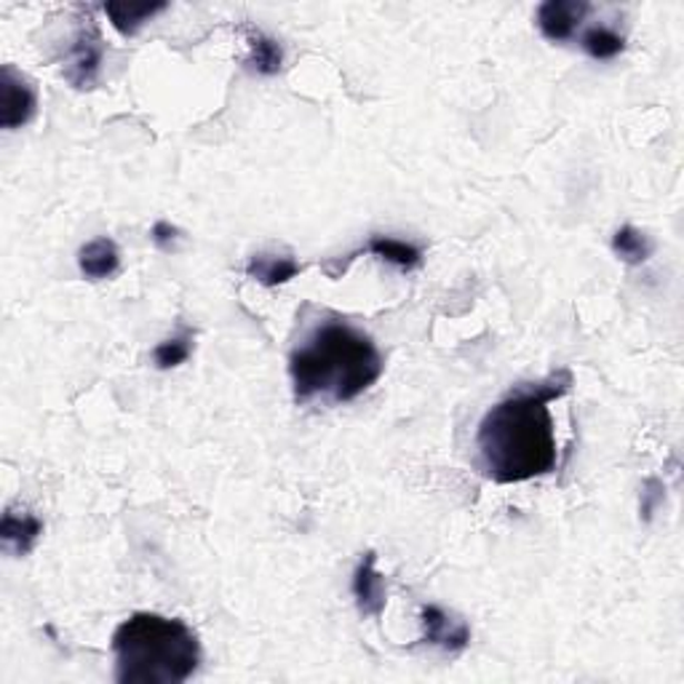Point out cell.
I'll return each mask as SVG.
<instances>
[{"mask_svg":"<svg viewBox=\"0 0 684 684\" xmlns=\"http://www.w3.org/2000/svg\"><path fill=\"white\" fill-rule=\"evenodd\" d=\"M78 270H81V276L89 278V281L112 278L121 270V251H118V244L108 236H99L95 241L83 244V247L78 249Z\"/></svg>","mask_w":684,"mask_h":684,"instance_id":"cell-10","label":"cell"},{"mask_svg":"<svg viewBox=\"0 0 684 684\" xmlns=\"http://www.w3.org/2000/svg\"><path fill=\"white\" fill-rule=\"evenodd\" d=\"M38 91L14 65L0 70V126L9 131L22 129L36 118Z\"/></svg>","mask_w":684,"mask_h":684,"instance_id":"cell-5","label":"cell"},{"mask_svg":"<svg viewBox=\"0 0 684 684\" xmlns=\"http://www.w3.org/2000/svg\"><path fill=\"white\" fill-rule=\"evenodd\" d=\"M591 11L586 0H546L537 9V30L551 43L569 41Z\"/></svg>","mask_w":684,"mask_h":684,"instance_id":"cell-7","label":"cell"},{"mask_svg":"<svg viewBox=\"0 0 684 684\" xmlns=\"http://www.w3.org/2000/svg\"><path fill=\"white\" fill-rule=\"evenodd\" d=\"M102 57H105L102 36H99L95 17L86 14L83 24L78 28L68 51V68H65L68 83L76 86V89H95L99 70H102Z\"/></svg>","mask_w":684,"mask_h":684,"instance_id":"cell-4","label":"cell"},{"mask_svg":"<svg viewBox=\"0 0 684 684\" xmlns=\"http://www.w3.org/2000/svg\"><path fill=\"white\" fill-rule=\"evenodd\" d=\"M573 385V371L556 369L546 380L510 388L482 417L476 449L484 476L497 484H522L556 468V434L548 404Z\"/></svg>","mask_w":684,"mask_h":684,"instance_id":"cell-1","label":"cell"},{"mask_svg":"<svg viewBox=\"0 0 684 684\" xmlns=\"http://www.w3.org/2000/svg\"><path fill=\"white\" fill-rule=\"evenodd\" d=\"M43 535V522L24 508H6L0 519V543L9 556H28Z\"/></svg>","mask_w":684,"mask_h":684,"instance_id":"cell-9","label":"cell"},{"mask_svg":"<svg viewBox=\"0 0 684 684\" xmlns=\"http://www.w3.org/2000/svg\"><path fill=\"white\" fill-rule=\"evenodd\" d=\"M420 626L423 642L430 647L444 650V653L457 655L470 644V628L466 621L455 617L447 609L436 607V604H425L420 609Z\"/></svg>","mask_w":684,"mask_h":684,"instance_id":"cell-6","label":"cell"},{"mask_svg":"<svg viewBox=\"0 0 684 684\" xmlns=\"http://www.w3.org/2000/svg\"><path fill=\"white\" fill-rule=\"evenodd\" d=\"M300 270L303 265L291 255H255L247 265V276L268 289L289 284L291 278L300 276Z\"/></svg>","mask_w":684,"mask_h":684,"instance_id":"cell-12","label":"cell"},{"mask_svg":"<svg viewBox=\"0 0 684 684\" xmlns=\"http://www.w3.org/2000/svg\"><path fill=\"white\" fill-rule=\"evenodd\" d=\"M150 238L161 251H175L179 247V241H182V230H179L177 225H171L169 219H158V222L152 225Z\"/></svg>","mask_w":684,"mask_h":684,"instance_id":"cell-18","label":"cell"},{"mask_svg":"<svg viewBox=\"0 0 684 684\" xmlns=\"http://www.w3.org/2000/svg\"><path fill=\"white\" fill-rule=\"evenodd\" d=\"M581 46L591 59H615L626 49V38L609 28H588L581 36Z\"/></svg>","mask_w":684,"mask_h":684,"instance_id":"cell-17","label":"cell"},{"mask_svg":"<svg viewBox=\"0 0 684 684\" xmlns=\"http://www.w3.org/2000/svg\"><path fill=\"white\" fill-rule=\"evenodd\" d=\"M375 255L380 257V260L396 265L398 270H404V274H409V270L420 268L423 265V249L415 247V244L409 241H398V238H388V236H371L369 244L361 251H354V255L348 257L350 260H356L358 255Z\"/></svg>","mask_w":684,"mask_h":684,"instance_id":"cell-11","label":"cell"},{"mask_svg":"<svg viewBox=\"0 0 684 684\" xmlns=\"http://www.w3.org/2000/svg\"><path fill=\"white\" fill-rule=\"evenodd\" d=\"M663 503V484L661 479H647L644 482V493H642V514L644 522L653 519V514L657 510V506Z\"/></svg>","mask_w":684,"mask_h":684,"instance_id":"cell-19","label":"cell"},{"mask_svg":"<svg viewBox=\"0 0 684 684\" xmlns=\"http://www.w3.org/2000/svg\"><path fill=\"white\" fill-rule=\"evenodd\" d=\"M166 9H169L166 3H105V14L110 17L112 28L126 38L137 36L152 17Z\"/></svg>","mask_w":684,"mask_h":684,"instance_id":"cell-13","label":"cell"},{"mask_svg":"<svg viewBox=\"0 0 684 684\" xmlns=\"http://www.w3.org/2000/svg\"><path fill=\"white\" fill-rule=\"evenodd\" d=\"M192 340H196V331L190 327H179L177 335H171L169 340L156 345V350H152V364H156L161 371L182 367L192 354Z\"/></svg>","mask_w":684,"mask_h":684,"instance_id":"cell-15","label":"cell"},{"mask_svg":"<svg viewBox=\"0 0 684 684\" xmlns=\"http://www.w3.org/2000/svg\"><path fill=\"white\" fill-rule=\"evenodd\" d=\"M249 57H247V68L257 76H278L284 65V49L276 38L265 36L260 30H249Z\"/></svg>","mask_w":684,"mask_h":684,"instance_id":"cell-14","label":"cell"},{"mask_svg":"<svg viewBox=\"0 0 684 684\" xmlns=\"http://www.w3.org/2000/svg\"><path fill=\"white\" fill-rule=\"evenodd\" d=\"M653 241L650 236H644L642 230H636L634 225H623L621 230L613 236V251L617 255V260H623L626 265H642L653 257Z\"/></svg>","mask_w":684,"mask_h":684,"instance_id":"cell-16","label":"cell"},{"mask_svg":"<svg viewBox=\"0 0 684 684\" xmlns=\"http://www.w3.org/2000/svg\"><path fill=\"white\" fill-rule=\"evenodd\" d=\"M118 684H182L201 666V642L179 617L135 613L112 634Z\"/></svg>","mask_w":684,"mask_h":684,"instance_id":"cell-3","label":"cell"},{"mask_svg":"<svg viewBox=\"0 0 684 684\" xmlns=\"http://www.w3.org/2000/svg\"><path fill=\"white\" fill-rule=\"evenodd\" d=\"M383 354L367 331L343 318H329L305 337L289 356V377L297 402L327 398L354 402L383 375Z\"/></svg>","mask_w":684,"mask_h":684,"instance_id":"cell-2","label":"cell"},{"mask_svg":"<svg viewBox=\"0 0 684 684\" xmlns=\"http://www.w3.org/2000/svg\"><path fill=\"white\" fill-rule=\"evenodd\" d=\"M356 607L361 615L383 617L385 613V577L377 573V554L367 551L356 564L354 581H350Z\"/></svg>","mask_w":684,"mask_h":684,"instance_id":"cell-8","label":"cell"}]
</instances>
